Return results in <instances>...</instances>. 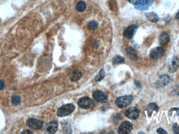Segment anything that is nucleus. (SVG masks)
I'll use <instances>...</instances> for the list:
<instances>
[{"label": "nucleus", "instance_id": "f257e3e1", "mask_svg": "<svg viewBox=\"0 0 179 134\" xmlns=\"http://www.w3.org/2000/svg\"><path fill=\"white\" fill-rule=\"evenodd\" d=\"M134 98L132 95H125L116 98L115 104L118 108L123 109L129 106L133 102Z\"/></svg>", "mask_w": 179, "mask_h": 134}, {"label": "nucleus", "instance_id": "f03ea898", "mask_svg": "<svg viewBox=\"0 0 179 134\" xmlns=\"http://www.w3.org/2000/svg\"><path fill=\"white\" fill-rule=\"evenodd\" d=\"M76 107L73 104H67L59 108L57 112V115L59 117H64L71 114L75 109Z\"/></svg>", "mask_w": 179, "mask_h": 134}, {"label": "nucleus", "instance_id": "7ed1b4c3", "mask_svg": "<svg viewBox=\"0 0 179 134\" xmlns=\"http://www.w3.org/2000/svg\"><path fill=\"white\" fill-rule=\"evenodd\" d=\"M78 105L82 109H90L94 106V103L91 98L88 97H83L80 98L78 102Z\"/></svg>", "mask_w": 179, "mask_h": 134}, {"label": "nucleus", "instance_id": "20e7f679", "mask_svg": "<svg viewBox=\"0 0 179 134\" xmlns=\"http://www.w3.org/2000/svg\"><path fill=\"white\" fill-rule=\"evenodd\" d=\"M133 128V124L130 121H125L123 122L119 126L118 133L120 134H128Z\"/></svg>", "mask_w": 179, "mask_h": 134}, {"label": "nucleus", "instance_id": "39448f33", "mask_svg": "<svg viewBox=\"0 0 179 134\" xmlns=\"http://www.w3.org/2000/svg\"><path fill=\"white\" fill-rule=\"evenodd\" d=\"M140 111L136 107H131L125 112V115L129 119L135 120L139 117Z\"/></svg>", "mask_w": 179, "mask_h": 134}, {"label": "nucleus", "instance_id": "423d86ee", "mask_svg": "<svg viewBox=\"0 0 179 134\" xmlns=\"http://www.w3.org/2000/svg\"><path fill=\"white\" fill-rule=\"evenodd\" d=\"M164 48L161 47H158L152 49L150 53V57L153 59H158L161 58L164 54Z\"/></svg>", "mask_w": 179, "mask_h": 134}, {"label": "nucleus", "instance_id": "0eeeda50", "mask_svg": "<svg viewBox=\"0 0 179 134\" xmlns=\"http://www.w3.org/2000/svg\"><path fill=\"white\" fill-rule=\"evenodd\" d=\"M170 77L168 75H161L156 82V86L158 88H162L167 86L170 82Z\"/></svg>", "mask_w": 179, "mask_h": 134}, {"label": "nucleus", "instance_id": "6e6552de", "mask_svg": "<svg viewBox=\"0 0 179 134\" xmlns=\"http://www.w3.org/2000/svg\"><path fill=\"white\" fill-rule=\"evenodd\" d=\"M27 124L30 128L35 130H39L42 128L43 126L42 121L34 118H30L28 119Z\"/></svg>", "mask_w": 179, "mask_h": 134}, {"label": "nucleus", "instance_id": "1a4fd4ad", "mask_svg": "<svg viewBox=\"0 0 179 134\" xmlns=\"http://www.w3.org/2000/svg\"><path fill=\"white\" fill-rule=\"evenodd\" d=\"M138 26L135 24L131 25L127 28L124 31V36L128 39H131L135 35L136 32L137 31Z\"/></svg>", "mask_w": 179, "mask_h": 134}, {"label": "nucleus", "instance_id": "9d476101", "mask_svg": "<svg viewBox=\"0 0 179 134\" xmlns=\"http://www.w3.org/2000/svg\"><path fill=\"white\" fill-rule=\"evenodd\" d=\"M93 97L95 100L99 103H106L108 100V96L104 92L97 91L93 93Z\"/></svg>", "mask_w": 179, "mask_h": 134}, {"label": "nucleus", "instance_id": "9b49d317", "mask_svg": "<svg viewBox=\"0 0 179 134\" xmlns=\"http://www.w3.org/2000/svg\"><path fill=\"white\" fill-rule=\"evenodd\" d=\"M154 3V0H141L138 5L135 6V8L139 10H146L149 8Z\"/></svg>", "mask_w": 179, "mask_h": 134}, {"label": "nucleus", "instance_id": "f8f14e48", "mask_svg": "<svg viewBox=\"0 0 179 134\" xmlns=\"http://www.w3.org/2000/svg\"><path fill=\"white\" fill-rule=\"evenodd\" d=\"M179 68V59L177 57H175L172 59L169 66V71L171 73H174L177 71Z\"/></svg>", "mask_w": 179, "mask_h": 134}, {"label": "nucleus", "instance_id": "ddd939ff", "mask_svg": "<svg viewBox=\"0 0 179 134\" xmlns=\"http://www.w3.org/2000/svg\"><path fill=\"white\" fill-rule=\"evenodd\" d=\"M58 128V123L56 121H51L47 126L46 130L49 133L53 134L57 132Z\"/></svg>", "mask_w": 179, "mask_h": 134}, {"label": "nucleus", "instance_id": "4468645a", "mask_svg": "<svg viewBox=\"0 0 179 134\" xmlns=\"http://www.w3.org/2000/svg\"><path fill=\"white\" fill-rule=\"evenodd\" d=\"M159 110V106L158 105L154 103H151L148 105L146 107V111L149 116H152L154 113H157Z\"/></svg>", "mask_w": 179, "mask_h": 134}, {"label": "nucleus", "instance_id": "2eb2a0df", "mask_svg": "<svg viewBox=\"0 0 179 134\" xmlns=\"http://www.w3.org/2000/svg\"><path fill=\"white\" fill-rule=\"evenodd\" d=\"M159 41L160 45L162 46H164L168 44L170 41V37L168 34L165 31L160 34L159 37Z\"/></svg>", "mask_w": 179, "mask_h": 134}, {"label": "nucleus", "instance_id": "dca6fc26", "mask_svg": "<svg viewBox=\"0 0 179 134\" xmlns=\"http://www.w3.org/2000/svg\"><path fill=\"white\" fill-rule=\"evenodd\" d=\"M81 77H82V73L81 72V71L78 69H75L71 73L70 76V79L71 81H77L80 79Z\"/></svg>", "mask_w": 179, "mask_h": 134}, {"label": "nucleus", "instance_id": "f3484780", "mask_svg": "<svg viewBox=\"0 0 179 134\" xmlns=\"http://www.w3.org/2000/svg\"><path fill=\"white\" fill-rule=\"evenodd\" d=\"M145 15L147 19L149 21L153 22V23L158 22L159 20V17L157 14H156V13L153 12L147 13H146Z\"/></svg>", "mask_w": 179, "mask_h": 134}, {"label": "nucleus", "instance_id": "a211bd4d", "mask_svg": "<svg viewBox=\"0 0 179 134\" xmlns=\"http://www.w3.org/2000/svg\"><path fill=\"white\" fill-rule=\"evenodd\" d=\"M126 52L127 54H128L129 56L131 57V59H137V54L136 50L132 48L129 47L128 48H127Z\"/></svg>", "mask_w": 179, "mask_h": 134}, {"label": "nucleus", "instance_id": "6ab92c4d", "mask_svg": "<svg viewBox=\"0 0 179 134\" xmlns=\"http://www.w3.org/2000/svg\"><path fill=\"white\" fill-rule=\"evenodd\" d=\"M86 8V4L83 1H80L78 2L76 5V9L79 12H83Z\"/></svg>", "mask_w": 179, "mask_h": 134}, {"label": "nucleus", "instance_id": "aec40b11", "mask_svg": "<svg viewBox=\"0 0 179 134\" xmlns=\"http://www.w3.org/2000/svg\"><path fill=\"white\" fill-rule=\"evenodd\" d=\"M125 62L124 58H123L122 57L120 56H116L114 57L113 59V63L114 65L116 64H120V63H123Z\"/></svg>", "mask_w": 179, "mask_h": 134}, {"label": "nucleus", "instance_id": "412c9836", "mask_svg": "<svg viewBox=\"0 0 179 134\" xmlns=\"http://www.w3.org/2000/svg\"><path fill=\"white\" fill-rule=\"evenodd\" d=\"M105 71L103 69H101L99 73H98V74L95 77V81L97 82L100 81L105 77Z\"/></svg>", "mask_w": 179, "mask_h": 134}, {"label": "nucleus", "instance_id": "4be33fe9", "mask_svg": "<svg viewBox=\"0 0 179 134\" xmlns=\"http://www.w3.org/2000/svg\"><path fill=\"white\" fill-rule=\"evenodd\" d=\"M97 26L98 24L96 21H91L88 23V27L89 29L91 30H95L97 28Z\"/></svg>", "mask_w": 179, "mask_h": 134}, {"label": "nucleus", "instance_id": "5701e85b", "mask_svg": "<svg viewBox=\"0 0 179 134\" xmlns=\"http://www.w3.org/2000/svg\"><path fill=\"white\" fill-rule=\"evenodd\" d=\"M21 102V98L19 95H14L12 98V102L13 104L17 105Z\"/></svg>", "mask_w": 179, "mask_h": 134}, {"label": "nucleus", "instance_id": "b1692460", "mask_svg": "<svg viewBox=\"0 0 179 134\" xmlns=\"http://www.w3.org/2000/svg\"><path fill=\"white\" fill-rule=\"evenodd\" d=\"M174 114H176L177 115H179V109L173 108V109H171L169 112V115L170 116H172Z\"/></svg>", "mask_w": 179, "mask_h": 134}, {"label": "nucleus", "instance_id": "393cba45", "mask_svg": "<svg viewBox=\"0 0 179 134\" xmlns=\"http://www.w3.org/2000/svg\"><path fill=\"white\" fill-rule=\"evenodd\" d=\"M172 93L175 95H179V86H175V88L173 89Z\"/></svg>", "mask_w": 179, "mask_h": 134}, {"label": "nucleus", "instance_id": "a878e982", "mask_svg": "<svg viewBox=\"0 0 179 134\" xmlns=\"http://www.w3.org/2000/svg\"><path fill=\"white\" fill-rule=\"evenodd\" d=\"M173 129L175 134H179V125L177 123L175 124Z\"/></svg>", "mask_w": 179, "mask_h": 134}, {"label": "nucleus", "instance_id": "bb28decb", "mask_svg": "<svg viewBox=\"0 0 179 134\" xmlns=\"http://www.w3.org/2000/svg\"><path fill=\"white\" fill-rule=\"evenodd\" d=\"M131 4H133L134 5H138L140 3L141 0H127Z\"/></svg>", "mask_w": 179, "mask_h": 134}, {"label": "nucleus", "instance_id": "cd10ccee", "mask_svg": "<svg viewBox=\"0 0 179 134\" xmlns=\"http://www.w3.org/2000/svg\"><path fill=\"white\" fill-rule=\"evenodd\" d=\"M157 132L159 134H167V132L164 130V129H163L162 128H158L157 130Z\"/></svg>", "mask_w": 179, "mask_h": 134}, {"label": "nucleus", "instance_id": "c85d7f7f", "mask_svg": "<svg viewBox=\"0 0 179 134\" xmlns=\"http://www.w3.org/2000/svg\"><path fill=\"white\" fill-rule=\"evenodd\" d=\"M4 88V83L2 81H0V90H2Z\"/></svg>", "mask_w": 179, "mask_h": 134}, {"label": "nucleus", "instance_id": "c756f323", "mask_svg": "<svg viewBox=\"0 0 179 134\" xmlns=\"http://www.w3.org/2000/svg\"><path fill=\"white\" fill-rule=\"evenodd\" d=\"M33 132L30 131V130H25L24 132H22V134H33Z\"/></svg>", "mask_w": 179, "mask_h": 134}, {"label": "nucleus", "instance_id": "7c9ffc66", "mask_svg": "<svg viewBox=\"0 0 179 134\" xmlns=\"http://www.w3.org/2000/svg\"><path fill=\"white\" fill-rule=\"evenodd\" d=\"M175 19H179V11L178 12V13H177L176 16L175 17Z\"/></svg>", "mask_w": 179, "mask_h": 134}]
</instances>
